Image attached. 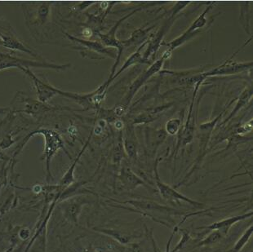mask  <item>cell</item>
<instances>
[{
  "label": "cell",
  "instance_id": "obj_24",
  "mask_svg": "<svg viewBox=\"0 0 253 252\" xmlns=\"http://www.w3.org/2000/svg\"><path fill=\"white\" fill-rule=\"evenodd\" d=\"M6 111H7L6 109H5V110H3V109H0V114H4Z\"/></svg>",
  "mask_w": 253,
  "mask_h": 252
},
{
  "label": "cell",
  "instance_id": "obj_20",
  "mask_svg": "<svg viewBox=\"0 0 253 252\" xmlns=\"http://www.w3.org/2000/svg\"><path fill=\"white\" fill-rule=\"evenodd\" d=\"M179 125H180V121L178 119L171 120L167 124V131H169V134L173 135L178 130Z\"/></svg>",
  "mask_w": 253,
  "mask_h": 252
},
{
  "label": "cell",
  "instance_id": "obj_23",
  "mask_svg": "<svg viewBox=\"0 0 253 252\" xmlns=\"http://www.w3.org/2000/svg\"><path fill=\"white\" fill-rule=\"evenodd\" d=\"M115 126H116L118 129L122 128L123 123H121L120 121H118L117 123L115 124Z\"/></svg>",
  "mask_w": 253,
  "mask_h": 252
},
{
  "label": "cell",
  "instance_id": "obj_17",
  "mask_svg": "<svg viewBox=\"0 0 253 252\" xmlns=\"http://www.w3.org/2000/svg\"><path fill=\"white\" fill-rule=\"evenodd\" d=\"M69 38H71V40L77 41L78 42H80V44L84 45L85 47H88L91 51H96V52H100V53L108 54L110 56L114 57V54L111 51H109L108 49H106L105 47H103L102 45L100 44L99 42H89V41H85V40H79L76 38L72 37L71 35H68Z\"/></svg>",
  "mask_w": 253,
  "mask_h": 252
},
{
  "label": "cell",
  "instance_id": "obj_18",
  "mask_svg": "<svg viewBox=\"0 0 253 252\" xmlns=\"http://www.w3.org/2000/svg\"><path fill=\"white\" fill-rule=\"evenodd\" d=\"M181 240L179 241V243L176 244L173 250L171 251V252H178L179 251L182 250L183 248H185L186 244H187L188 242L191 239V236H190L189 232L182 230V229H181Z\"/></svg>",
  "mask_w": 253,
  "mask_h": 252
},
{
  "label": "cell",
  "instance_id": "obj_12",
  "mask_svg": "<svg viewBox=\"0 0 253 252\" xmlns=\"http://www.w3.org/2000/svg\"><path fill=\"white\" fill-rule=\"evenodd\" d=\"M0 44L3 45L4 47L12 50H19V51H25L27 53L31 54L35 56L34 52L31 50L27 49L21 42H19L17 39H15L12 36H5V35H0Z\"/></svg>",
  "mask_w": 253,
  "mask_h": 252
},
{
  "label": "cell",
  "instance_id": "obj_15",
  "mask_svg": "<svg viewBox=\"0 0 253 252\" xmlns=\"http://www.w3.org/2000/svg\"><path fill=\"white\" fill-rule=\"evenodd\" d=\"M253 224H250L249 228H248V229H246V230L244 231L243 235H242L241 237L239 238V240L237 241L236 243H235V246L233 247L232 249L229 251L228 252H241V251L244 249V247L246 246L247 243H249V240H250V238H251L252 236H253Z\"/></svg>",
  "mask_w": 253,
  "mask_h": 252
},
{
  "label": "cell",
  "instance_id": "obj_2",
  "mask_svg": "<svg viewBox=\"0 0 253 252\" xmlns=\"http://www.w3.org/2000/svg\"><path fill=\"white\" fill-rule=\"evenodd\" d=\"M155 183H156L158 189L160 191V195L164 199H166L168 201L184 202V203H188V204H190V205L193 206L195 208H201L204 206L203 203H199V202L188 198L184 194L176 191V189L171 188L170 185H167L165 183L163 182L161 179H160L159 172H158L157 165L155 166Z\"/></svg>",
  "mask_w": 253,
  "mask_h": 252
},
{
  "label": "cell",
  "instance_id": "obj_3",
  "mask_svg": "<svg viewBox=\"0 0 253 252\" xmlns=\"http://www.w3.org/2000/svg\"><path fill=\"white\" fill-rule=\"evenodd\" d=\"M122 204H130L134 208H136L138 210H133L136 212L141 213L145 215V213L148 211H155L156 213H161V214H166V215H180L182 212H180L179 210L174 209V208H169L166 206L160 205V203H155L152 201H145V200H130V201L123 202Z\"/></svg>",
  "mask_w": 253,
  "mask_h": 252
},
{
  "label": "cell",
  "instance_id": "obj_19",
  "mask_svg": "<svg viewBox=\"0 0 253 252\" xmlns=\"http://www.w3.org/2000/svg\"><path fill=\"white\" fill-rule=\"evenodd\" d=\"M187 219V217L185 216L183 218L182 220H181V223L180 224H177V225H175L174 227L173 231L171 233V236H170V238H169V241H168V243H167L166 245V250L164 252H171L170 251V248H171V242H172V239H173L174 236L176 234V232L178 231L179 229H180V226H181V224L185 221V219ZM155 252H162L160 250V248H158L156 250H155Z\"/></svg>",
  "mask_w": 253,
  "mask_h": 252
},
{
  "label": "cell",
  "instance_id": "obj_6",
  "mask_svg": "<svg viewBox=\"0 0 253 252\" xmlns=\"http://www.w3.org/2000/svg\"><path fill=\"white\" fill-rule=\"evenodd\" d=\"M253 215V211L244 213L242 215L226 218V219H222L220 221L214 222L208 226L198 227L197 229H206V230H211H211H220L224 235L226 236L230 231V229L232 228L233 225H235L238 222L251 218Z\"/></svg>",
  "mask_w": 253,
  "mask_h": 252
},
{
  "label": "cell",
  "instance_id": "obj_22",
  "mask_svg": "<svg viewBox=\"0 0 253 252\" xmlns=\"http://www.w3.org/2000/svg\"><path fill=\"white\" fill-rule=\"evenodd\" d=\"M84 252H100L96 250V249H94V248L90 247L89 248H87V250H85Z\"/></svg>",
  "mask_w": 253,
  "mask_h": 252
},
{
  "label": "cell",
  "instance_id": "obj_9",
  "mask_svg": "<svg viewBox=\"0 0 253 252\" xmlns=\"http://www.w3.org/2000/svg\"><path fill=\"white\" fill-rule=\"evenodd\" d=\"M252 64L244 63H226L223 64L219 67L214 69L211 71L206 73L204 76H213V75H232L235 73L241 72L246 70L247 68L251 67Z\"/></svg>",
  "mask_w": 253,
  "mask_h": 252
},
{
  "label": "cell",
  "instance_id": "obj_11",
  "mask_svg": "<svg viewBox=\"0 0 253 252\" xmlns=\"http://www.w3.org/2000/svg\"><path fill=\"white\" fill-rule=\"evenodd\" d=\"M94 231L98 232L101 234H106L114 240L117 241L121 245H127L133 240L134 238H138V236L126 234L125 233L117 230V229H108V228H94Z\"/></svg>",
  "mask_w": 253,
  "mask_h": 252
},
{
  "label": "cell",
  "instance_id": "obj_14",
  "mask_svg": "<svg viewBox=\"0 0 253 252\" xmlns=\"http://www.w3.org/2000/svg\"><path fill=\"white\" fill-rule=\"evenodd\" d=\"M118 26H119V23H118L116 26H115L108 34H106V35H101V34H100L99 35H100L102 42H103L106 46H112V47L118 48V49H119L118 51H120V53H121V51H122L123 49L122 43H120V42L116 40V38H115V32H116V29H117Z\"/></svg>",
  "mask_w": 253,
  "mask_h": 252
},
{
  "label": "cell",
  "instance_id": "obj_13",
  "mask_svg": "<svg viewBox=\"0 0 253 252\" xmlns=\"http://www.w3.org/2000/svg\"><path fill=\"white\" fill-rule=\"evenodd\" d=\"M89 140H87V142L85 144L84 147L81 150L79 155H78L77 159L75 160V163L71 165V168H69V170L66 171V174L64 175L63 177L61 178L60 184H59V187H61V189L64 188H68L69 185H72L73 183L75 182V176H74V171H75V167L77 164L79 159H80V157L82 155L83 153L85 150V148L87 147V143Z\"/></svg>",
  "mask_w": 253,
  "mask_h": 252
},
{
  "label": "cell",
  "instance_id": "obj_21",
  "mask_svg": "<svg viewBox=\"0 0 253 252\" xmlns=\"http://www.w3.org/2000/svg\"><path fill=\"white\" fill-rule=\"evenodd\" d=\"M83 35L86 38H90L92 35V31L89 28H86L83 31Z\"/></svg>",
  "mask_w": 253,
  "mask_h": 252
},
{
  "label": "cell",
  "instance_id": "obj_7",
  "mask_svg": "<svg viewBox=\"0 0 253 252\" xmlns=\"http://www.w3.org/2000/svg\"><path fill=\"white\" fill-rule=\"evenodd\" d=\"M21 70H23L24 72L26 73L30 76L31 80H33L34 84L36 85L37 88L38 95H39V99L42 103H47L48 100L52 98L53 96H56V88L53 86H50L48 84L42 83L41 80H39L33 73L31 72V70L29 68L19 67Z\"/></svg>",
  "mask_w": 253,
  "mask_h": 252
},
{
  "label": "cell",
  "instance_id": "obj_1",
  "mask_svg": "<svg viewBox=\"0 0 253 252\" xmlns=\"http://www.w3.org/2000/svg\"><path fill=\"white\" fill-rule=\"evenodd\" d=\"M36 134H41L43 135L45 138V150L42 154L41 160H45L46 162V170H47V180L49 181L50 178L52 177V174H51V170H50V164H51V160L54 156L56 152L58 151L60 149H63L66 152V154H68V152L66 151L64 146V143L61 140V136L56 131H52V130H48V129H40L38 131H34L32 133L27 135V137L23 140V143L20 145V147L17 149V153L15 154L14 156H16L19 152L21 151V149L23 148L24 145H26V143L29 140V138Z\"/></svg>",
  "mask_w": 253,
  "mask_h": 252
},
{
  "label": "cell",
  "instance_id": "obj_5",
  "mask_svg": "<svg viewBox=\"0 0 253 252\" xmlns=\"http://www.w3.org/2000/svg\"><path fill=\"white\" fill-rule=\"evenodd\" d=\"M30 66H36V67L52 68L57 70H64L69 67L70 65L66 66H56L52 64L40 63V62H34V61L21 60L16 58L13 56H10L4 54H0V70L7 69L9 67H25L29 68Z\"/></svg>",
  "mask_w": 253,
  "mask_h": 252
},
{
  "label": "cell",
  "instance_id": "obj_8",
  "mask_svg": "<svg viewBox=\"0 0 253 252\" xmlns=\"http://www.w3.org/2000/svg\"><path fill=\"white\" fill-rule=\"evenodd\" d=\"M206 12H208V10H206V11L201 15V17H199V18L195 21V23H193L192 26H190L189 30H188L187 32L183 34L181 36H180V38L176 39V40H174V41L169 43V46L170 47V49H169V51H171L174 48H176V47H178L180 45L182 44L183 42H185L186 40L192 37L193 35H194V33H195V31H196L197 29L201 28V27H203V26L205 25V23L207 22V20L206 18L204 17V16H205Z\"/></svg>",
  "mask_w": 253,
  "mask_h": 252
},
{
  "label": "cell",
  "instance_id": "obj_16",
  "mask_svg": "<svg viewBox=\"0 0 253 252\" xmlns=\"http://www.w3.org/2000/svg\"><path fill=\"white\" fill-rule=\"evenodd\" d=\"M225 235L220 231V230H211V234L207 236L206 238L199 241L198 244H196L197 248L201 247H207V246H212L216 244L218 242H220Z\"/></svg>",
  "mask_w": 253,
  "mask_h": 252
},
{
  "label": "cell",
  "instance_id": "obj_4",
  "mask_svg": "<svg viewBox=\"0 0 253 252\" xmlns=\"http://www.w3.org/2000/svg\"><path fill=\"white\" fill-rule=\"evenodd\" d=\"M89 203V200L85 197H76L75 199L66 200L61 206L64 216L70 223L77 224L83 208Z\"/></svg>",
  "mask_w": 253,
  "mask_h": 252
},
{
  "label": "cell",
  "instance_id": "obj_25",
  "mask_svg": "<svg viewBox=\"0 0 253 252\" xmlns=\"http://www.w3.org/2000/svg\"></svg>",
  "mask_w": 253,
  "mask_h": 252
},
{
  "label": "cell",
  "instance_id": "obj_10",
  "mask_svg": "<svg viewBox=\"0 0 253 252\" xmlns=\"http://www.w3.org/2000/svg\"><path fill=\"white\" fill-rule=\"evenodd\" d=\"M120 180L126 190H134L140 185H146L141 178L138 177L132 170L129 168H124L121 171Z\"/></svg>",
  "mask_w": 253,
  "mask_h": 252
}]
</instances>
